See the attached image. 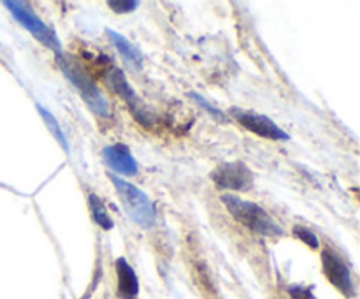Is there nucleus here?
I'll use <instances>...</instances> for the list:
<instances>
[{"label":"nucleus","instance_id":"39448f33","mask_svg":"<svg viewBox=\"0 0 360 299\" xmlns=\"http://www.w3.org/2000/svg\"><path fill=\"white\" fill-rule=\"evenodd\" d=\"M104 81H105V84L109 87V90L115 91L118 97H122L123 101L127 102L130 113H132L134 118H136L141 125H144V127L153 125V122H155L153 115L150 113L148 106L141 101L139 95L134 91V88L130 87V83L127 81L125 74H123V70L120 69V67L112 65V63L105 65Z\"/></svg>","mask_w":360,"mask_h":299},{"label":"nucleus","instance_id":"f03ea898","mask_svg":"<svg viewBox=\"0 0 360 299\" xmlns=\"http://www.w3.org/2000/svg\"><path fill=\"white\" fill-rule=\"evenodd\" d=\"M221 203L225 204L229 213L234 217V220H238L239 224H243L245 227H248L250 231L255 232L260 236H283L285 231L262 206L255 203H250V201L241 199V197L234 196V193H224L221 196Z\"/></svg>","mask_w":360,"mask_h":299},{"label":"nucleus","instance_id":"4468645a","mask_svg":"<svg viewBox=\"0 0 360 299\" xmlns=\"http://www.w3.org/2000/svg\"><path fill=\"white\" fill-rule=\"evenodd\" d=\"M188 97L192 98V101H195L197 104H199L200 108L204 109V111L210 113V115L213 116L214 120H218V122H224V123H227V122H229L227 115H225L224 111H220V109H218V108H214V106L211 104V102H207L206 98H204L202 95L197 94V91H188Z\"/></svg>","mask_w":360,"mask_h":299},{"label":"nucleus","instance_id":"f8f14e48","mask_svg":"<svg viewBox=\"0 0 360 299\" xmlns=\"http://www.w3.org/2000/svg\"><path fill=\"white\" fill-rule=\"evenodd\" d=\"M88 203H90V211H91V218H94L95 224L98 225V227H102L104 231H109V229H112V218L109 217L108 210H105L104 203H102L101 197L97 196V193H90V197H88Z\"/></svg>","mask_w":360,"mask_h":299},{"label":"nucleus","instance_id":"ddd939ff","mask_svg":"<svg viewBox=\"0 0 360 299\" xmlns=\"http://www.w3.org/2000/svg\"><path fill=\"white\" fill-rule=\"evenodd\" d=\"M35 108H37L39 115H41L42 120H44V123H46V127H48V129H49V132H51L53 136H55V139L58 141L60 146L63 148V151H65V153H69V141H67L65 132H63V130H62L60 123L56 122L55 115H51V113H49L46 108H42L41 104H37V106H35Z\"/></svg>","mask_w":360,"mask_h":299},{"label":"nucleus","instance_id":"f257e3e1","mask_svg":"<svg viewBox=\"0 0 360 299\" xmlns=\"http://www.w3.org/2000/svg\"><path fill=\"white\" fill-rule=\"evenodd\" d=\"M56 63H58L63 76H65L67 79L72 83V87L79 91L81 98L86 102L90 111L95 113L97 116H102V118H111V109H109L108 98L104 97L101 88L97 87L94 77H91L79 63L74 62L72 58L65 56L63 53L56 56Z\"/></svg>","mask_w":360,"mask_h":299},{"label":"nucleus","instance_id":"7ed1b4c3","mask_svg":"<svg viewBox=\"0 0 360 299\" xmlns=\"http://www.w3.org/2000/svg\"><path fill=\"white\" fill-rule=\"evenodd\" d=\"M108 178L115 185L116 193H118L120 201L123 204V210L129 215L130 220L143 229L153 227L155 222H157V210H155L153 201L143 190L137 189L136 185L123 179L122 176H116L112 172H109Z\"/></svg>","mask_w":360,"mask_h":299},{"label":"nucleus","instance_id":"9b49d317","mask_svg":"<svg viewBox=\"0 0 360 299\" xmlns=\"http://www.w3.org/2000/svg\"><path fill=\"white\" fill-rule=\"evenodd\" d=\"M105 34L109 35V39H111V42L115 44V48L118 49L122 58L125 60L127 65L132 67L134 70L143 69V53L139 51V48H136L125 35L118 34V32L112 30V28H105Z\"/></svg>","mask_w":360,"mask_h":299},{"label":"nucleus","instance_id":"dca6fc26","mask_svg":"<svg viewBox=\"0 0 360 299\" xmlns=\"http://www.w3.org/2000/svg\"><path fill=\"white\" fill-rule=\"evenodd\" d=\"M108 6L111 7L115 13H132L139 7V2L137 0H122V2H116V0H109Z\"/></svg>","mask_w":360,"mask_h":299},{"label":"nucleus","instance_id":"6e6552de","mask_svg":"<svg viewBox=\"0 0 360 299\" xmlns=\"http://www.w3.org/2000/svg\"><path fill=\"white\" fill-rule=\"evenodd\" d=\"M322 267L327 280H329L341 294H345L347 298H354L355 287L354 280H352L350 267L347 266V262H345L333 248L322 250Z\"/></svg>","mask_w":360,"mask_h":299},{"label":"nucleus","instance_id":"1a4fd4ad","mask_svg":"<svg viewBox=\"0 0 360 299\" xmlns=\"http://www.w3.org/2000/svg\"><path fill=\"white\" fill-rule=\"evenodd\" d=\"M102 157H104L105 165L109 169L118 174H125V176H134L137 174L139 171V165H137V160L132 157L129 148L125 144L118 143V144H111V146H105L102 150ZM112 172V174H115Z\"/></svg>","mask_w":360,"mask_h":299},{"label":"nucleus","instance_id":"423d86ee","mask_svg":"<svg viewBox=\"0 0 360 299\" xmlns=\"http://www.w3.org/2000/svg\"><path fill=\"white\" fill-rule=\"evenodd\" d=\"M210 178L218 189L234 190V192L252 189L255 182L253 171L243 162H224L211 171Z\"/></svg>","mask_w":360,"mask_h":299},{"label":"nucleus","instance_id":"20e7f679","mask_svg":"<svg viewBox=\"0 0 360 299\" xmlns=\"http://www.w3.org/2000/svg\"><path fill=\"white\" fill-rule=\"evenodd\" d=\"M4 6L9 9V13L14 16V20H16L21 27L27 28L42 46L51 49V51L55 53V56L62 55V42H60L56 32L53 30L51 27H48V25L35 14V11L32 9L30 4L20 2V0H6Z\"/></svg>","mask_w":360,"mask_h":299},{"label":"nucleus","instance_id":"0eeeda50","mask_svg":"<svg viewBox=\"0 0 360 299\" xmlns=\"http://www.w3.org/2000/svg\"><path fill=\"white\" fill-rule=\"evenodd\" d=\"M231 115L234 116L236 122L239 125H243L245 129H248L250 132L257 134L260 137H266V139H274V141H288L290 136L285 132L281 127H278L269 116L260 115V113L250 111V109H239V108H231Z\"/></svg>","mask_w":360,"mask_h":299},{"label":"nucleus","instance_id":"f3484780","mask_svg":"<svg viewBox=\"0 0 360 299\" xmlns=\"http://www.w3.org/2000/svg\"><path fill=\"white\" fill-rule=\"evenodd\" d=\"M292 299H316L313 294V287H302V285H292L288 288Z\"/></svg>","mask_w":360,"mask_h":299},{"label":"nucleus","instance_id":"2eb2a0df","mask_svg":"<svg viewBox=\"0 0 360 299\" xmlns=\"http://www.w3.org/2000/svg\"><path fill=\"white\" fill-rule=\"evenodd\" d=\"M294 236L297 239H301L302 243H306V245H308L311 250H319L320 248L319 236H316L313 231H309L308 227H304V225L295 224L294 225Z\"/></svg>","mask_w":360,"mask_h":299},{"label":"nucleus","instance_id":"9d476101","mask_svg":"<svg viewBox=\"0 0 360 299\" xmlns=\"http://www.w3.org/2000/svg\"><path fill=\"white\" fill-rule=\"evenodd\" d=\"M116 274H118V295L122 299H136L139 294V280L136 271L123 257L116 260Z\"/></svg>","mask_w":360,"mask_h":299}]
</instances>
